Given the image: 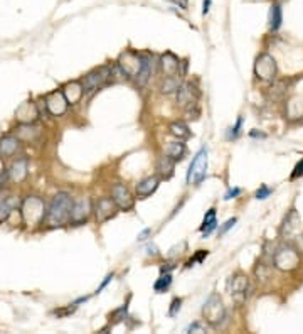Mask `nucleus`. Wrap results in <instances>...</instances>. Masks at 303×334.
<instances>
[{"mask_svg": "<svg viewBox=\"0 0 303 334\" xmlns=\"http://www.w3.org/2000/svg\"><path fill=\"white\" fill-rule=\"evenodd\" d=\"M187 333H206V328L202 324H199V322H194V324H191L187 328Z\"/></svg>", "mask_w": 303, "mask_h": 334, "instance_id": "nucleus-36", "label": "nucleus"}, {"mask_svg": "<svg viewBox=\"0 0 303 334\" xmlns=\"http://www.w3.org/2000/svg\"><path fill=\"white\" fill-rule=\"evenodd\" d=\"M116 213H118V206L111 197H100L93 203V215L98 223H105L108 219L115 218Z\"/></svg>", "mask_w": 303, "mask_h": 334, "instance_id": "nucleus-9", "label": "nucleus"}, {"mask_svg": "<svg viewBox=\"0 0 303 334\" xmlns=\"http://www.w3.org/2000/svg\"><path fill=\"white\" fill-rule=\"evenodd\" d=\"M216 226H217V219H216V210L212 208L206 213V216H204V221L202 225H200V231H202V237H209L212 231L216 230Z\"/></svg>", "mask_w": 303, "mask_h": 334, "instance_id": "nucleus-26", "label": "nucleus"}, {"mask_svg": "<svg viewBox=\"0 0 303 334\" xmlns=\"http://www.w3.org/2000/svg\"><path fill=\"white\" fill-rule=\"evenodd\" d=\"M73 204H74L73 197L67 194V192H58V194L52 197L51 204L47 206L45 223L51 228L64 226L66 223H69Z\"/></svg>", "mask_w": 303, "mask_h": 334, "instance_id": "nucleus-1", "label": "nucleus"}, {"mask_svg": "<svg viewBox=\"0 0 303 334\" xmlns=\"http://www.w3.org/2000/svg\"><path fill=\"white\" fill-rule=\"evenodd\" d=\"M91 213H93V203L89 199L74 201L73 210H71L69 223H73V225H83V223L88 221Z\"/></svg>", "mask_w": 303, "mask_h": 334, "instance_id": "nucleus-12", "label": "nucleus"}, {"mask_svg": "<svg viewBox=\"0 0 303 334\" xmlns=\"http://www.w3.org/2000/svg\"><path fill=\"white\" fill-rule=\"evenodd\" d=\"M300 176H303V161L298 162L297 167H295V170L291 172V177H293V179H297V177H300Z\"/></svg>", "mask_w": 303, "mask_h": 334, "instance_id": "nucleus-38", "label": "nucleus"}, {"mask_svg": "<svg viewBox=\"0 0 303 334\" xmlns=\"http://www.w3.org/2000/svg\"><path fill=\"white\" fill-rule=\"evenodd\" d=\"M180 306H182V299H179V297H175V299H173L172 304H170L169 316H170V317L177 316V312H179V310H180Z\"/></svg>", "mask_w": 303, "mask_h": 334, "instance_id": "nucleus-31", "label": "nucleus"}, {"mask_svg": "<svg viewBox=\"0 0 303 334\" xmlns=\"http://www.w3.org/2000/svg\"><path fill=\"white\" fill-rule=\"evenodd\" d=\"M175 170V161L169 155H164L157 161V174L162 179H170Z\"/></svg>", "mask_w": 303, "mask_h": 334, "instance_id": "nucleus-23", "label": "nucleus"}, {"mask_svg": "<svg viewBox=\"0 0 303 334\" xmlns=\"http://www.w3.org/2000/svg\"><path fill=\"white\" fill-rule=\"evenodd\" d=\"M21 147V139L14 135H5L0 139V157H12Z\"/></svg>", "mask_w": 303, "mask_h": 334, "instance_id": "nucleus-21", "label": "nucleus"}, {"mask_svg": "<svg viewBox=\"0 0 303 334\" xmlns=\"http://www.w3.org/2000/svg\"><path fill=\"white\" fill-rule=\"evenodd\" d=\"M248 287H249V280L244 273H236L229 282V292L236 299L244 297L246 292H248Z\"/></svg>", "mask_w": 303, "mask_h": 334, "instance_id": "nucleus-18", "label": "nucleus"}, {"mask_svg": "<svg viewBox=\"0 0 303 334\" xmlns=\"http://www.w3.org/2000/svg\"><path fill=\"white\" fill-rule=\"evenodd\" d=\"M118 68L121 73L125 74V78L135 79L138 76L140 70H142V54H136L133 51H127L125 54H121Z\"/></svg>", "mask_w": 303, "mask_h": 334, "instance_id": "nucleus-8", "label": "nucleus"}, {"mask_svg": "<svg viewBox=\"0 0 303 334\" xmlns=\"http://www.w3.org/2000/svg\"><path fill=\"white\" fill-rule=\"evenodd\" d=\"M63 93H64V96H66L67 103L76 105L81 101L83 96H85V88H83L81 81H71L63 88Z\"/></svg>", "mask_w": 303, "mask_h": 334, "instance_id": "nucleus-19", "label": "nucleus"}, {"mask_svg": "<svg viewBox=\"0 0 303 334\" xmlns=\"http://www.w3.org/2000/svg\"><path fill=\"white\" fill-rule=\"evenodd\" d=\"M167 155L172 157L175 162H179L184 159L185 155V145L182 143V140H177V142H172L169 147H167Z\"/></svg>", "mask_w": 303, "mask_h": 334, "instance_id": "nucleus-28", "label": "nucleus"}, {"mask_svg": "<svg viewBox=\"0 0 303 334\" xmlns=\"http://www.w3.org/2000/svg\"><path fill=\"white\" fill-rule=\"evenodd\" d=\"M251 137H261V139H264V134H258V132H251Z\"/></svg>", "mask_w": 303, "mask_h": 334, "instance_id": "nucleus-44", "label": "nucleus"}, {"mask_svg": "<svg viewBox=\"0 0 303 334\" xmlns=\"http://www.w3.org/2000/svg\"><path fill=\"white\" fill-rule=\"evenodd\" d=\"M207 172V150L200 149L195 154L192 164L189 166V172H187V182L189 184H200L206 177Z\"/></svg>", "mask_w": 303, "mask_h": 334, "instance_id": "nucleus-6", "label": "nucleus"}, {"mask_svg": "<svg viewBox=\"0 0 303 334\" xmlns=\"http://www.w3.org/2000/svg\"><path fill=\"white\" fill-rule=\"evenodd\" d=\"M276 71H278L276 61L271 54L263 52L261 56H258L255 63V74L258 79H261V81H271V79H275Z\"/></svg>", "mask_w": 303, "mask_h": 334, "instance_id": "nucleus-7", "label": "nucleus"}, {"mask_svg": "<svg viewBox=\"0 0 303 334\" xmlns=\"http://www.w3.org/2000/svg\"><path fill=\"white\" fill-rule=\"evenodd\" d=\"M47 208L45 203L37 196H27L21 203V218L24 225L27 226H37L43 221H45Z\"/></svg>", "mask_w": 303, "mask_h": 334, "instance_id": "nucleus-2", "label": "nucleus"}, {"mask_svg": "<svg viewBox=\"0 0 303 334\" xmlns=\"http://www.w3.org/2000/svg\"><path fill=\"white\" fill-rule=\"evenodd\" d=\"M197 98H199V91H197L191 83L187 85H182L179 91H177V103L182 108H192L197 103Z\"/></svg>", "mask_w": 303, "mask_h": 334, "instance_id": "nucleus-15", "label": "nucleus"}, {"mask_svg": "<svg viewBox=\"0 0 303 334\" xmlns=\"http://www.w3.org/2000/svg\"><path fill=\"white\" fill-rule=\"evenodd\" d=\"M113 81V70L109 66H101L98 70L89 71L85 78L81 79L83 88H85V95L91 96L93 93H96L98 90H101L103 86L109 85Z\"/></svg>", "mask_w": 303, "mask_h": 334, "instance_id": "nucleus-3", "label": "nucleus"}, {"mask_svg": "<svg viewBox=\"0 0 303 334\" xmlns=\"http://www.w3.org/2000/svg\"><path fill=\"white\" fill-rule=\"evenodd\" d=\"M280 233L285 240H291L300 233V216H298L297 210H291L283 219V225L280 228Z\"/></svg>", "mask_w": 303, "mask_h": 334, "instance_id": "nucleus-13", "label": "nucleus"}, {"mask_svg": "<svg viewBox=\"0 0 303 334\" xmlns=\"http://www.w3.org/2000/svg\"><path fill=\"white\" fill-rule=\"evenodd\" d=\"M44 105H45V110H47L49 115L52 117H61L64 115V113L67 112V106H69V103H67L66 96H64L63 90L61 91H51V93H47L44 96Z\"/></svg>", "mask_w": 303, "mask_h": 334, "instance_id": "nucleus-10", "label": "nucleus"}, {"mask_svg": "<svg viewBox=\"0 0 303 334\" xmlns=\"http://www.w3.org/2000/svg\"><path fill=\"white\" fill-rule=\"evenodd\" d=\"M271 192L273 191H271L270 188H268V186H261V188L256 191V199H266V197L270 196Z\"/></svg>", "mask_w": 303, "mask_h": 334, "instance_id": "nucleus-33", "label": "nucleus"}, {"mask_svg": "<svg viewBox=\"0 0 303 334\" xmlns=\"http://www.w3.org/2000/svg\"><path fill=\"white\" fill-rule=\"evenodd\" d=\"M113 277H115V275H113V273H111V275H108V277H106V279H105V282L101 284L100 288H98V290H96V294H100V292L103 290V288H105L106 286H108V282H111V280H113Z\"/></svg>", "mask_w": 303, "mask_h": 334, "instance_id": "nucleus-39", "label": "nucleus"}, {"mask_svg": "<svg viewBox=\"0 0 303 334\" xmlns=\"http://www.w3.org/2000/svg\"><path fill=\"white\" fill-rule=\"evenodd\" d=\"M209 7H211V0H204V5H202V14L204 15L209 12Z\"/></svg>", "mask_w": 303, "mask_h": 334, "instance_id": "nucleus-41", "label": "nucleus"}, {"mask_svg": "<svg viewBox=\"0 0 303 334\" xmlns=\"http://www.w3.org/2000/svg\"><path fill=\"white\" fill-rule=\"evenodd\" d=\"M241 125H242V119L239 117V119H238V121H236V125H234V127H233V128H231V130H229V139H236V137L239 135Z\"/></svg>", "mask_w": 303, "mask_h": 334, "instance_id": "nucleus-34", "label": "nucleus"}, {"mask_svg": "<svg viewBox=\"0 0 303 334\" xmlns=\"http://www.w3.org/2000/svg\"><path fill=\"white\" fill-rule=\"evenodd\" d=\"M172 286V275L169 272H162V275L158 277V280L153 284V290L157 294H162V292L169 290V287Z\"/></svg>", "mask_w": 303, "mask_h": 334, "instance_id": "nucleus-29", "label": "nucleus"}, {"mask_svg": "<svg viewBox=\"0 0 303 334\" xmlns=\"http://www.w3.org/2000/svg\"><path fill=\"white\" fill-rule=\"evenodd\" d=\"M3 177H7V170H5V164H3L2 157H0V179H3Z\"/></svg>", "mask_w": 303, "mask_h": 334, "instance_id": "nucleus-40", "label": "nucleus"}, {"mask_svg": "<svg viewBox=\"0 0 303 334\" xmlns=\"http://www.w3.org/2000/svg\"><path fill=\"white\" fill-rule=\"evenodd\" d=\"M149 235H150V230H143L142 233L138 235V240H140V241H142V240H145V238L149 237Z\"/></svg>", "mask_w": 303, "mask_h": 334, "instance_id": "nucleus-42", "label": "nucleus"}, {"mask_svg": "<svg viewBox=\"0 0 303 334\" xmlns=\"http://www.w3.org/2000/svg\"><path fill=\"white\" fill-rule=\"evenodd\" d=\"M180 78L182 76H167L164 85H162V91H164L165 95H170L173 93V91H179L180 88Z\"/></svg>", "mask_w": 303, "mask_h": 334, "instance_id": "nucleus-30", "label": "nucleus"}, {"mask_svg": "<svg viewBox=\"0 0 303 334\" xmlns=\"http://www.w3.org/2000/svg\"><path fill=\"white\" fill-rule=\"evenodd\" d=\"M111 199L115 201V204L121 211H130L135 206V197L131 196L130 189L121 182H116L111 188Z\"/></svg>", "mask_w": 303, "mask_h": 334, "instance_id": "nucleus-11", "label": "nucleus"}, {"mask_svg": "<svg viewBox=\"0 0 303 334\" xmlns=\"http://www.w3.org/2000/svg\"><path fill=\"white\" fill-rule=\"evenodd\" d=\"M202 316L206 319V322L212 328H217L222 321L226 319V307L222 299L217 294H211L209 299L204 302L202 307Z\"/></svg>", "mask_w": 303, "mask_h": 334, "instance_id": "nucleus-5", "label": "nucleus"}, {"mask_svg": "<svg viewBox=\"0 0 303 334\" xmlns=\"http://www.w3.org/2000/svg\"><path fill=\"white\" fill-rule=\"evenodd\" d=\"M158 177L155 176H150V177H145V179H142L136 184L135 191H136V196L138 197H149L150 194H153L155 191H157L158 188Z\"/></svg>", "mask_w": 303, "mask_h": 334, "instance_id": "nucleus-22", "label": "nucleus"}, {"mask_svg": "<svg viewBox=\"0 0 303 334\" xmlns=\"http://www.w3.org/2000/svg\"><path fill=\"white\" fill-rule=\"evenodd\" d=\"M150 76H152V58L149 54H142V70H140L138 76L135 78L136 85L143 86L147 81H149Z\"/></svg>", "mask_w": 303, "mask_h": 334, "instance_id": "nucleus-25", "label": "nucleus"}, {"mask_svg": "<svg viewBox=\"0 0 303 334\" xmlns=\"http://www.w3.org/2000/svg\"><path fill=\"white\" fill-rule=\"evenodd\" d=\"M281 24H283V10H281V5L276 2V3H273V5L270 7L268 25H270L271 32H278L280 27H281Z\"/></svg>", "mask_w": 303, "mask_h": 334, "instance_id": "nucleus-24", "label": "nucleus"}, {"mask_svg": "<svg viewBox=\"0 0 303 334\" xmlns=\"http://www.w3.org/2000/svg\"><path fill=\"white\" fill-rule=\"evenodd\" d=\"M29 174V161L27 159H17V161L12 162L10 169L7 170V177L14 182H24L25 177Z\"/></svg>", "mask_w": 303, "mask_h": 334, "instance_id": "nucleus-16", "label": "nucleus"}, {"mask_svg": "<svg viewBox=\"0 0 303 334\" xmlns=\"http://www.w3.org/2000/svg\"><path fill=\"white\" fill-rule=\"evenodd\" d=\"M177 2H179V5H180V7H184V9L187 7V0H177Z\"/></svg>", "mask_w": 303, "mask_h": 334, "instance_id": "nucleus-43", "label": "nucleus"}, {"mask_svg": "<svg viewBox=\"0 0 303 334\" xmlns=\"http://www.w3.org/2000/svg\"><path fill=\"white\" fill-rule=\"evenodd\" d=\"M206 257H207V250H199V253H197L194 258H191V260L187 262V267H194L195 262H202Z\"/></svg>", "mask_w": 303, "mask_h": 334, "instance_id": "nucleus-32", "label": "nucleus"}, {"mask_svg": "<svg viewBox=\"0 0 303 334\" xmlns=\"http://www.w3.org/2000/svg\"><path fill=\"white\" fill-rule=\"evenodd\" d=\"M241 194V189L239 188H234V189H229V191L224 194V199H234V197H238Z\"/></svg>", "mask_w": 303, "mask_h": 334, "instance_id": "nucleus-37", "label": "nucleus"}, {"mask_svg": "<svg viewBox=\"0 0 303 334\" xmlns=\"http://www.w3.org/2000/svg\"><path fill=\"white\" fill-rule=\"evenodd\" d=\"M17 199L15 196H7L0 189V223L7 221L14 211H17Z\"/></svg>", "mask_w": 303, "mask_h": 334, "instance_id": "nucleus-20", "label": "nucleus"}, {"mask_svg": "<svg viewBox=\"0 0 303 334\" xmlns=\"http://www.w3.org/2000/svg\"><path fill=\"white\" fill-rule=\"evenodd\" d=\"M169 130H170V135L175 137L177 140H182V142L191 139V130H189L187 125H184L182 121H173V123H170Z\"/></svg>", "mask_w": 303, "mask_h": 334, "instance_id": "nucleus-27", "label": "nucleus"}, {"mask_svg": "<svg viewBox=\"0 0 303 334\" xmlns=\"http://www.w3.org/2000/svg\"><path fill=\"white\" fill-rule=\"evenodd\" d=\"M273 265L281 272H291L300 265V252L291 245H283L273 253Z\"/></svg>", "mask_w": 303, "mask_h": 334, "instance_id": "nucleus-4", "label": "nucleus"}, {"mask_svg": "<svg viewBox=\"0 0 303 334\" xmlns=\"http://www.w3.org/2000/svg\"><path fill=\"white\" fill-rule=\"evenodd\" d=\"M180 61L177 56H173L172 52H167L160 58V68L162 71H164L165 78L167 76H182V71H180Z\"/></svg>", "mask_w": 303, "mask_h": 334, "instance_id": "nucleus-17", "label": "nucleus"}, {"mask_svg": "<svg viewBox=\"0 0 303 334\" xmlns=\"http://www.w3.org/2000/svg\"><path fill=\"white\" fill-rule=\"evenodd\" d=\"M39 106L34 101H24L17 110H15V119L19 123H34L39 119Z\"/></svg>", "mask_w": 303, "mask_h": 334, "instance_id": "nucleus-14", "label": "nucleus"}, {"mask_svg": "<svg viewBox=\"0 0 303 334\" xmlns=\"http://www.w3.org/2000/svg\"><path fill=\"white\" fill-rule=\"evenodd\" d=\"M236 221H238L236 218H231V219H227V221L224 223V225H222V228H221V230H219V235H224L226 231L229 230V228H233L234 225H236Z\"/></svg>", "mask_w": 303, "mask_h": 334, "instance_id": "nucleus-35", "label": "nucleus"}]
</instances>
